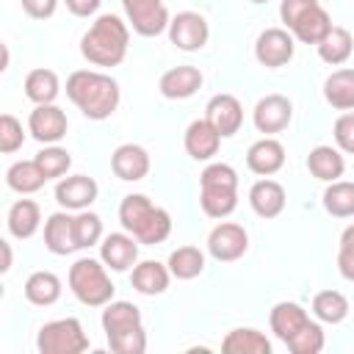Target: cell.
Instances as JSON below:
<instances>
[{"label":"cell","mask_w":354,"mask_h":354,"mask_svg":"<svg viewBox=\"0 0 354 354\" xmlns=\"http://www.w3.org/2000/svg\"><path fill=\"white\" fill-rule=\"evenodd\" d=\"M313 6H318V0H282V3H279V17H282L285 28L290 30V28L299 22V17L307 14Z\"/></svg>","instance_id":"cell-44"},{"label":"cell","mask_w":354,"mask_h":354,"mask_svg":"<svg viewBox=\"0 0 354 354\" xmlns=\"http://www.w3.org/2000/svg\"><path fill=\"white\" fill-rule=\"evenodd\" d=\"M169 271L177 279H194L205 271V254L196 246H180L169 254Z\"/></svg>","instance_id":"cell-35"},{"label":"cell","mask_w":354,"mask_h":354,"mask_svg":"<svg viewBox=\"0 0 354 354\" xmlns=\"http://www.w3.org/2000/svg\"><path fill=\"white\" fill-rule=\"evenodd\" d=\"M75 238L77 249H88L102 238V218L91 210H77L75 216Z\"/></svg>","instance_id":"cell-37"},{"label":"cell","mask_w":354,"mask_h":354,"mask_svg":"<svg viewBox=\"0 0 354 354\" xmlns=\"http://www.w3.org/2000/svg\"><path fill=\"white\" fill-rule=\"evenodd\" d=\"M130 30L116 14H102L80 39V53L94 66H119L127 55Z\"/></svg>","instance_id":"cell-2"},{"label":"cell","mask_w":354,"mask_h":354,"mask_svg":"<svg viewBox=\"0 0 354 354\" xmlns=\"http://www.w3.org/2000/svg\"><path fill=\"white\" fill-rule=\"evenodd\" d=\"M44 246L53 254H72L77 249L75 216H69V213H53L44 221Z\"/></svg>","instance_id":"cell-20"},{"label":"cell","mask_w":354,"mask_h":354,"mask_svg":"<svg viewBox=\"0 0 354 354\" xmlns=\"http://www.w3.org/2000/svg\"><path fill=\"white\" fill-rule=\"evenodd\" d=\"M66 97L86 119L102 122L119 108V83L94 69H77L66 77Z\"/></svg>","instance_id":"cell-1"},{"label":"cell","mask_w":354,"mask_h":354,"mask_svg":"<svg viewBox=\"0 0 354 354\" xmlns=\"http://www.w3.org/2000/svg\"><path fill=\"white\" fill-rule=\"evenodd\" d=\"M205 119L221 133V138H230L243 124V108H241L238 97H232V94H216V97H210V102L205 108Z\"/></svg>","instance_id":"cell-13"},{"label":"cell","mask_w":354,"mask_h":354,"mask_svg":"<svg viewBox=\"0 0 354 354\" xmlns=\"http://www.w3.org/2000/svg\"><path fill=\"white\" fill-rule=\"evenodd\" d=\"M0 249H3V271H8L11 268V243L8 241H0Z\"/></svg>","instance_id":"cell-47"},{"label":"cell","mask_w":354,"mask_h":354,"mask_svg":"<svg viewBox=\"0 0 354 354\" xmlns=\"http://www.w3.org/2000/svg\"><path fill=\"white\" fill-rule=\"evenodd\" d=\"M246 249H249V235L235 221H221L207 235V252L218 263H232V260L243 257Z\"/></svg>","instance_id":"cell-7"},{"label":"cell","mask_w":354,"mask_h":354,"mask_svg":"<svg viewBox=\"0 0 354 354\" xmlns=\"http://www.w3.org/2000/svg\"><path fill=\"white\" fill-rule=\"evenodd\" d=\"M127 22L138 36H158L169 28V11L163 0H122Z\"/></svg>","instance_id":"cell-8"},{"label":"cell","mask_w":354,"mask_h":354,"mask_svg":"<svg viewBox=\"0 0 354 354\" xmlns=\"http://www.w3.org/2000/svg\"><path fill=\"white\" fill-rule=\"evenodd\" d=\"M66 127H69V122H66V113L58 108V105H36L33 111H30V116H28V130H30V136L36 138V141H41V144H55V141H61L64 136H66Z\"/></svg>","instance_id":"cell-11"},{"label":"cell","mask_w":354,"mask_h":354,"mask_svg":"<svg viewBox=\"0 0 354 354\" xmlns=\"http://www.w3.org/2000/svg\"><path fill=\"white\" fill-rule=\"evenodd\" d=\"M55 6H58V0H22L25 14L33 17V19H47V17H53V14H55Z\"/></svg>","instance_id":"cell-45"},{"label":"cell","mask_w":354,"mask_h":354,"mask_svg":"<svg viewBox=\"0 0 354 354\" xmlns=\"http://www.w3.org/2000/svg\"><path fill=\"white\" fill-rule=\"evenodd\" d=\"M335 141L343 152L354 155V111H346L343 116L335 119Z\"/></svg>","instance_id":"cell-43"},{"label":"cell","mask_w":354,"mask_h":354,"mask_svg":"<svg viewBox=\"0 0 354 354\" xmlns=\"http://www.w3.org/2000/svg\"><path fill=\"white\" fill-rule=\"evenodd\" d=\"M207 19L196 11H180L171 22H169V39L177 50H185V53H194V50H202L207 44Z\"/></svg>","instance_id":"cell-9"},{"label":"cell","mask_w":354,"mask_h":354,"mask_svg":"<svg viewBox=\"0 0 354 354\" xmlns=\"http://www.w3.org/2000/svg\"><path fill=\"white\" fill-rule=\"evenodd\" d=\"M307 169L313 177L324 180V183H335L343 177L346 171V160L343 155L335 149V147H326V144H318L315 149H310L307 155Z\"/></svg>","instance_id":"cell-24"},{"label":"cell","mask_w":354,"mask_h":354,"mask_svg":"<svg viewBox=\"0 0 354 354\" xmlns=\"http://www.w3.org/2000/svg\"><path fill=\"white\" fill-rule=\"evenodd\" d=\"M169 279H171V271L158 263V260H144L138 266H133V274H130V282L138 293L144 296H158L169 288Z\"/></svg>","instance_id":"cell-23"},{"label":"cell","mask_w":354,"mask_h":354,"mask_svg":"<svg viewBox=\"0 0 354 354\" xmlns=\"http://www.w3.org/2000/svg\"><path fill=\"white\" fill-rule=\"evenodd\" d=\"M337 271L343 279L354 282V224H348L340 235V249H337Z\"/></svg>","instance_id":"cell-42"},{"label":"cell","mask_w":354,"mask_h":354,"mask_svg":"<svg viewBox=\"0 0 354 354\" xmlns=\"http://www.w3.org/2000/svg\"><path fill=\"white\" fill-rule=\"evenodd\" d=\"M64 3H66V8L75 17H91V14H97V8H100L102 0H64Z\"/></svg>","instance_id":"cell-46"},{"label":"cell","mask_w":354,"mask_h":354,"mask_svg":"<svg viewBox=\"0 0 354 354\" xmlns=\"http://www.w3.org/2000/svg\"><path fill=\"white\" fill-rule=\"evenodd\" d=\"M36 348L41 354H80L88 348V335L77 318L47 321L36 335Z\"/></svg>","instance_id":"cell-6"},{"label":"cell","mask_w":354,"mask_h":354,"mask_svg":"<svg viewBox=\"0 0 354 354\" xmlns=\"http://www.w3.org/2000/svg\"><path fill=\"white\" fill-rule=\"evenodd\" d=\"M25 144V133H22V122L11 113L0 116V152L11 155Z\"/></svg>","instance_id":"cell-40"},{"label":"cell","mask_w":354,"mask_h":354,"mask_svg":"<svg viewBox=\"0 0 354 354\" xmlns=\"http://www.w3.org/2000/svg\"><path fill=\"white\" fill-rule=\"evenodd\" d=\"M324 343H326V337H324V329L315 324V321H310L301 332H296L285 346L293 351V354H318L321 348H324Z\"/></svg>","instance_id":"cell-38"},{"label":"cell","mask_w":354,"mask_h":354,"mask_svg":"<svg viewBox=\"0 0 354 354\" xmlns=\"http://www.w3.org/2000/svg\"><path fill=\"white\" fill-rule=\"evenodd\" d=\"M160 94L166 97V100H188L191 94H196L199 91V86H202V72L196 69V66H188V64H183V66H171L169 72H163L160 75Z\"/></svg>","instance_id":"cell-18"},{"label":"cell","mask_w":354,"mask_h":354,"mask_svg":"<svg viewBox=\"0 0 354 354\" xmlns=\"http://www.w3.org/2000/svg\"><path fill=\"white\" fill-rule=\"evenodd\" d=\"M199 205L205 216L210 218H224L238 207V188H205L199 185Z\"/></svg>","instance_id":"cell-33"},{"label":"cell","mask_w":354,"mask_h":354,"mask_svg":"<svg viewBox=\"0 0 354 354\" xmlns=\"http://www.w3.org/2000/svg\"><path fill=\"white\" fill-rule=\"evenodd\" d=\"M324 97L337 111H354V69H335L324 80Z\"/></svg>","instance_id":"cell-26"},{"label":"cell","mask_w":354,"mask_h":354,"mask_svg":"<svg viewBox=\"0 0 354 354\" xmlns=\"http://www.w3.org/2000/svg\"><path fill=\"white\" fill-rule=\"evenodd\" d=\"M290 116H293V105L282 94H266L263 100H257V105L252 111L254 127L260 133H279V130H285L290 124Z\"/></svg>","instance_id":"cell-12"},{"label":"cell","mask_w":354,"mask_h":354,"mask_svg":"<svg viewBox=\"0 0 354 354\" xmlns=\"http://www.w3.org/2000/svg\"><path fill=\"white\" fill-rule=\"evenodd\" d=\"M221 144V133L207 122V119H196L188 124L185 130V152L194 160H210L218 152Z\"/></svg>","instance_id":"cell-19"},{"label":"cell","mask_w":354,"mask_h":354,"mask_svg":"<svg viewBox=\"0 0 354 354\" xmlns=\"http://www.w3.org/2000/svg\"><path fill=\"white\" fill-rule=\"evenodd\" d=\"M293 50H296L293 36L285 28H266L254 41V58L271 69L285 66L293 58Z\"/></svg>","instance_id":"cell-10"},{"label":"cell","mask_w":354,"mask_h":354,"mask_svg":"<svg viewBox=\"0 0 354 354\" xmlns=\"http://www.w3.org/2000/svg\"><path fill=\"white\" fill-rule=\"evenodd\" d=\"M111 169L124 183L144 180L147 171H149V152L144 147H138V144H122L111 155Z\"/></svg>","instance_id":"cell-15"},{"label":"cell","mask_w":354,"mask_h":354,"mask_svg":"<svg viewBox=\"0 0 354 354\" xmlns=\"http://www.w3.org/2000/svg\"><path fill=\"white\" fill-rule=\"evenodd\" d=\"M249 205L257 216L263 218H274L285 210V188L277 183V180H257L252 188H249Z\"/></svg>","instance_id":"cell-22"},{"label":"cell","mask_w":354,"mask_h":354,"mask_svg":"<svg viewBox=\"0 0 354 354\" xmlns=\"http://www.w3.org/2000/svg\"><path fill=\"white\" fill-rule=\"evenodd\" d=\"M39 221H41V210L33 199H19L11 205L8 210V232L14 238H30L36 230H39Z\"/></svg>","instance_id":"cell-29"},{"label":"cell","mask_w":354,"mask_h":354,"mask_svg":"<svg viewBox=\"0 0 354 354\" xmlns=\"http://www.w3.org/2000/svg\"><path fill=\"white\" fill-rule=\"evenodd\" d=\"M100 260L111 271H127L138 260V238L124 232H111L100 243Z\"/></svg>","instance_id":"cell-14"},{"label":"cell","mask_w":354,"mask_h":354,"mask_svg":"<svg viewBox=\"0 0 354 354\" xmlns=\"http://www.w3.org/2000/svg\"><path fill=\"white\" fill-rule=\"evenodd\" d=\"M221 351L227 354H271V340L252 326H238L221 340Z\"/></svg>","instance_id":"cell-25"},{"label":"cell","mask_w":354,"mask_h":354,"mask_svg":"<svg viewBox=\"0 0 354 354\" xmlns=\"http://www.w3.org/2000/svg\"><path fill=\"white\" fill-rule=\"evenodd\" d=\"M199 185H205V188H238V171L230 163H210L202 171Z\"/></svg>","instance_id":"cell-41"},{"label":"cell","mask_w":354,"mask_h":354,"mask_svg":"<svg viewBox=\"0 0 354 354\" xmlns=\"http://www.w3.org/2000/svg\"><path fill=\"white\" fill-rule=\"evenodd\" d=\"M246 166L249 171L260 174V177H271L285 166V147L277 138H260L249 147L246 152Z\"/></svg>","instance_id":"cell-17"},{"label":"cell","mask_w":354,"mask_h":354,"mask_svg":"<svg viewBox=\"0 0 354 354\" xmlns=\"http://www.w3.org/2000/svg\"><path fill=\"white\" fill-rule=\"evenodd\" d=\"M290 30H293V36H296L299 41H304V44H318V41L332 30V19H329L326 8L318 3V6H313L307 14H301L299 22H296Z\"/></svg>","instance_id":"cell-28"},{"label":"cell","mask_w":354,"mask_h":354,"mask_svg":"<svg viewBox=\"0 0 354 354\" xmlns=\"http://www.w3.org/2000/svg\"><path fill=\"white\" fill-rule=\"evenodd\" d=\"M119 221L122 227L138 238V243L155 246L163 243L171 235V216L152 205L144 194H127L119 205Z\"/></svg>","instance_id":"cell-3"},{"label":"cell","mask_w":354,"mask_h":354,"mask_svg":"<svg viewBox=\"0 0 354 354\" xmlns=\"http://www.w3.org/2000/svg\"><path fill=\"white\" fill-rule=\"evenodd\" d=\"M324 207H326V213H332L337 218L354 216V183H348V180L329 183L324 191Z\"/></svg>","instance_id":"cell-34"},{"label":"cell","mask_w":354,"mask_h":354,"mask_svg":"<svg viewBox=\"0 0 354 354\" xmlns=\"http://www.w3.org/2000/svg\"><path fill=\"white\" fill-rule=\"evenodd\" d=\"M252 3H266V0H252Z\"/></svg>","instance_id":"cell-48"},{"label":"cell","mask_w":354,"mask_h":354,"mask_svg":"<svg viewBox=\"0 0 354 354\" xmlns=\"http://www.w3.org/2000/svg\"><path fill=\"white\" fill-rule=\"evenodd\" d=\"M6 183L17 194H33V191H39L47 183V177H44V171L39 169L36 160H17L6 171Z\"/></svg>","instance_id":"cell-31"},{"label":"cell","mask_w":354,"mask_h":354,"mask_svg":"<svg viewBox=\"0 0 354 354\" xmlns=\"http://www.w3.org/2000/svg\"><path fill=\"white\" fill-rule=\"evenodd\" d=\"M69 290L86 307H105L113 301V282L105 266L94 257H80L69 268Z\"/></svg>","instance_id":"cell-5"},{"label":"cell","mask_w":354,"mask_h":354,"mask_svg":"<svg viewBox=\"0 0 354 354\" xmlns=\"http://www.w3.org/2000/svg\"><path fill=\"white\" fill-rule=\"evenodd\" d=\"M315 47H318L321 61H326V64L337 66V64L348 61V55H351V50H354V39H351V33H348L346 28L332 25V30H329V33H326Z\"/></svg>","instance_id":"cell-30"},{"label":"cell","mask_w":354,"mask_h":354,"mask_svg":"<svg viewBox=\"0 0 354 354\" xmlns=\"http://www.w3.org/2000/svg\"><path fill=\"white\" fill-rule=\"evenodd\" d=\"M58 75L53 69H33L25 77V97L33 100L36 105H50L58 97Z\"/></svg>","instance_id":"cell-32"},{"label":"cell","mask_w":354,"mask_h":354,"mask_svg":"<svg viewBox=\"0 0 354 354\" xmlns=\"http://www.w3.org/2000/svg\"><path fill=\"white\" fill-rule=\"evenodd\" d=\"M33 160L39 163V169L44 171V177H47V180L66 174V169L72 166L69 152H66V149H61V147H44L41 152H36V158H33Z\"/></svg>","instance_id":"cell-39"},{"label":"cell","mask_w":354,"mask_h":354,"mask_svg":"<svg viewBox=\"0 0 354 354\" xmlns=\"http://www.w3.org/2000/svg\"><path fill=\"white\" fill-rule=\"evenodd\" d=\"M313 313L324 324H340L348 315V299L340 290H321L313 299Z\"/></svg>","instance_id":"cell-36"},{"label":"cell","mask_w":354,"mask_h":354,"mask_svg":"<svg viewBox=\"0 0 354 354\" xmlns=\"http://www.w3.org/2000/svg\"><path fill=\"white\" fill-rule=\"evenodd\" d=\"M268 321H271V332H274L282 343H288L296 332H301V329L310 324V315H307V310H304L301 304H296V301H279V304H274Z\"/></svg>","instance_id":"cell-21"},{"label":"cell","mask_w":354,"mask_h":354,"mask_svg":"<svg viewBox=\"0 0 354 354\" xmlns=\"http://www.w3.org/2000/svg\"><path fill=\"white\" fill-rule=\"evenodd\" d=\"M25 299L36 307H50L61 299V279L53 271H33L25 282Z\"/></svg>","instance_id":"cell-27"},{"label":"cell","mask_w":354,"mask_h":354,"mask_svg":"<svg viewBox=\"0 0 354 354\" xmlns=\"http://www.w3.org/2000/svg\"><path fill=\"white\" fill-rule=\"evenodd\" d=\"M102 329L111 351L116 354H144L147 332L141 324V310L130 301H108L102 310Z\"/></svg>","instance_id":"cell-4"},{"label":"cell","mask_w":354,"mask_h":354,"mask_svg":"<svg viewBox=\"0 0 354 354\" xmlns=\"http://www.w3.org/2000/svg\"><path fill=\"white\" fill-rule=\"evenodd\" d=\"M97 183L86 174H72V177H64L58 185H55V199L61 207L66 210H86L94 199H97Z\"/></svg>","instance_id":"cell-16"}]
</instances>
